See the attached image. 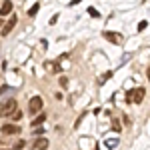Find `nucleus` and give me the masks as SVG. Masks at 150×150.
<instances>
[{
	"instance_id": "nucleus-1",
	"label": "nucleus",
	"mask_w": 150,
	"mask_h": 150,
	"mask_svg": "<svg viewBox=\"0 0 150 150\" xmlns=\"http://www.w3.org/2000/svg\"><path fill=\"white\" fill-rule=\"evenodd\" d=\"M144 94H146L144 88H134V90H130V92L126 94V100L128 102H134V104H140L144 100Z\"/></svg>"
},
{
	"instance_id": "nucleus-2",
	"label": "nucleus",
	"mask_w": 150,
	"mask_h": 150,
	"mask_svg": "<svg viewBox=\"0 0 150 150\" xmlns=\"http://www.w3.org/2000/svg\"><path fill=\"white\" fill-rule=\"evenodd\" d=\"M18 108V104H16V100L14 98H10V100H6V102L0 106V116H10L14 110Z\"/></svg>"
},
{
	"instance_id": "nucleus-3",
	"label": "nucleus",
	"mask_w": 150,
	"mask_h": 150,
	"mask_svg": "<svg viewBox=\"0 0 150 150\" xmlns=\"http://www.w3.org/2000/svg\"><path fill=\"white\" fill-rule=\"evenodd\" d=\"M42 106H44L42 98H40V96H32L30 102H28V110H30L32 114H36V112H42Z\"/></svg>"
},
{
	"instance_id": "nucleus-4",
	"label": "nucleus",
	"mask_w": 150,
	"mask_h": 150,
	"mask_svg": "<svg viewBox=\"0 0 150 150\" xmlns=\"http://www.w3.org/2000/svg\"><path fill=\"white\" fill-rule=\"evenodd\" d=\"M16 20H18V18H16L14 14H10V20H8L6 24H2V30H0V34H2V36H8V34H10L12 28L16 26Z\"/></svg>"
},
{
	"instance_id": "nucleus-5",
	"label": "nucleus",
	"mask_w": 150,
	"mask_h": 150,
	"mask_svg": "<svg viewBox=\"0 0 150 150\" xmlns=\"http://www.w3.org/2000/svg\"><path fill=\"white\" fill-rule=\"evenodd\" d=\"M104 38H106L108 42H112V44H120V42H122V36L118 34V32H110V30L104 32Z\"/></svg>"
},
{
	"instance_id": "nucleus-6",
	"label": "nucleus",
	"mask_w": 150,
	"mask_h": 150,
	"mask_svg": "<svg viewBox=\"0 0 150 150\" xmlns=\"http://www.w3.org/2000/svg\"><path fill=\"white\" fill-rule=\"evenodd\" d=\"M48 144H50V142H48L44 136H40V138H36L34 142H32V150H46Z\"/></svg>"
},
{
	"instance_id": "nucleus-7",
	"label": "nucleus",
	"mask_w": 150,
	"mask_h": 150,
	"mask_svg": "<svg viewBox=\"0 0 150 150\" xmlns=\"http://www.w3.org/2000/svg\"><path fill=\"white\" fill-rule=\"evenodd\" d=\"M8 14H12V2H10V0H4L2 6H0V18L8 16Z\"/></svg>"
},
{
	"instance_id": "nucleus-8",
	"label": "nucleus",
	"mask_w": 150,
	"mask_h": 150,
	"mask_svg": "<svg viewBox=\"0 0 150 150\" xmlns=\"http://www.w3.org/2000/svg\"><path fill=\"white\" fill-rule=\"evenodd\" d=\"M0 130H2V134H18L20 132V126L18 124H4Z\"/></svg>"
},
{
	"instance_id": "nucleus-9",
	"label": "nucleus",
	"mask_w": 150,
	"mask_h": 150,
	"mask_svg": "<svg viewBox=\"0 0 150 150\" xmlns=\"http://www.w3.org/2000/svg\"><path fill=\"white\" fill-rule=\"evenodd\" d=\"M44 120H46V114H44V112H40V114H38V116H36V118H34V120H32V126H38V124H42V122H44Z\"/></svg>"
},
{
	"instance_id": "nucleus-10",
	"label": "nucleus",
	"mask_w": 150,
	"mask_h": 150,
	"mask_svg": "<svg viewBox=\"0 0 150 150\" xmlns=\"http://www.w3.org/2000/svg\"><path fill=\"white\" fill-rule=\"evenodd\" d=\"M46 70H52V72H60V64H58V62H52V64L48 62V64H46Z\"/></svg>"
},
{
	"instance_id": "nucleus-11",
	"label": "nucleus",
	"mask_w": 150,
	"mask_h": 150,
	"mask_svg": "<svg viewBox=\"0 0 150 150\" xmlns=\"http://www.w3.org/2000/svg\"><path fill=\"white\" fill-rule=\"evenodd\" d=\"M38 8H40V4H38V2H36L34 6H32V8H30V10H28V16H36V12H38Z\"/></svg>"
},
{
	"instance_id": "nucleus-12",
	"label": "nucleus",
	"mask_w": 150,
	"mask_h": 150,
	"mask_svg": "<svg viewBox=\"0 0 150 150\" xmlns=\"http://www.w3.org/2000/svg\"><path fill=\"white\" fill-rule=\"evenodd\" d=\"M10 116H12V120H22V112L20 110H14Z\"/></svg>"
},
{
	"instance_id": "nucleus-13",
	"label": "nucleus",
	"mask_w": 150,
	"mask_h": 150,
	"mask_svg": "<svg viewBox=\"0 0 150 150\" xmlns=\"http://www.w3.org/2000/svg\"><path fill=\"white\" fill-rule=\"evenodd\" d=\"M60 86H62V88H66V86H68V78H66V76H60Z\"/></svg>"
},
{
	"instance_id": "nucleus-14",
	"label": "nucleus",
	"mask_w": 150,
	"mask_h": 150,
	"mask_svg": "<svg viewBox=\"0 0 150 150\" xmlns=\"http://www.w3.org/2000/svg\"><path fill=\"white\" fill-rule=\"evenodd\" d=\"M24 146H26V142H24V140H18V142L14 144V150H20V148H24Z\"/></svg>"
},
{
	"instance_id": "nucleus-15",
	"label": "nucleus",
	"mask_w": 150,
	"mask_h": 150,
	"mask_svg": "<svg viewBox=\"0 0 150 150\" xmlns=\"http://www.w3.org/2000/svg\"><path fill=\"white\" fill-rule=\"evenodd\" d=\"M88 12H90V16H94V18H96V16H98V12L94 10V8H88Z\"/></svg>"
},
{
	"instance_id": "nucleus-16",
	"label": "nucleus",
	"mask_w": 150,
	"mask_h": 150,
	"mask_svg": "<svg viewBox=\"0 0 150 150\" xmlns=\"http://www.w3.org/2000/svg\"><path fill=\"white\" fill-rule=\"evenodd\" d=\"M144 28H146V22H144V20H142V22L138 24V30H144Z\"/></svg>"
},
{
	"instance_id": "nucleus-17",
	"label": "nucleus",
	"mask_w": 150,
	"mask_h": 150,
	"mask_svg": "<svg viewBox=\"0 0 150 150\" xmlns=\"http://www.w3.org/2000/svg\"><path fill=\"white\" fill-rule=\"evenodd\" d=\"M6 90H8V86H0V94H4Z\"/></svg>"
},
{
	"instance_id": "nucleus-18",
	"label": "nucleus",
	"mask_w": 150,
	"mask_h": 150,
	"mask_svg": "<svg viewBox=\"0 0 150 150\" xmlns=\"http://www.w3.org/2000/svg\"><path fill=\"white\" fill-rule=\"evenodd\" d=\"M78 2H80V0H72V4H78Z\"/></svg>"
},
{
	"instance_id": "nucleus-19",
	"label": "nucleus",
	"mask_w": 150,
	"mask_h": 150,
	"mask_svg": "<svg viewBox=\"0 0 150 150\" xmlns=\"http://www.w3.org/2000/svg\"><path fill=\"white\" fill-rule=\"evenodd\" d=\"M148 82H150V66H148Z\"/></svg>"
},
{
	"instance_id": "nucleus-20",
	"label": "nucleus",
	"mask_w": 150,
	"mask_h": 150,
	"mask_svg": "<svg viewBox=\"0 0 150 150\" xmlns=\"http://www.w3.org/2000/svg\"><path fill=\"white\" fill-rule=\"evenodd\" d=\"M2 24H4V22H2V18H0V28H2Z\"/></svg>"
},
{
	"instance_id": "nucleus-21",
	"label": "nucleus",
	"mask_w": 150,
	"mask_h": 150,
	"mask_svg": "<svg viewBox=\"0 0 150 150\" xmlns=\"http://www.w3.org/2000/svg\"><path fill=\"white\" fill-rule=\"evenodd\" d=\"M0 150H8V148H0Z\"/></svg>"
}]
</instances>
